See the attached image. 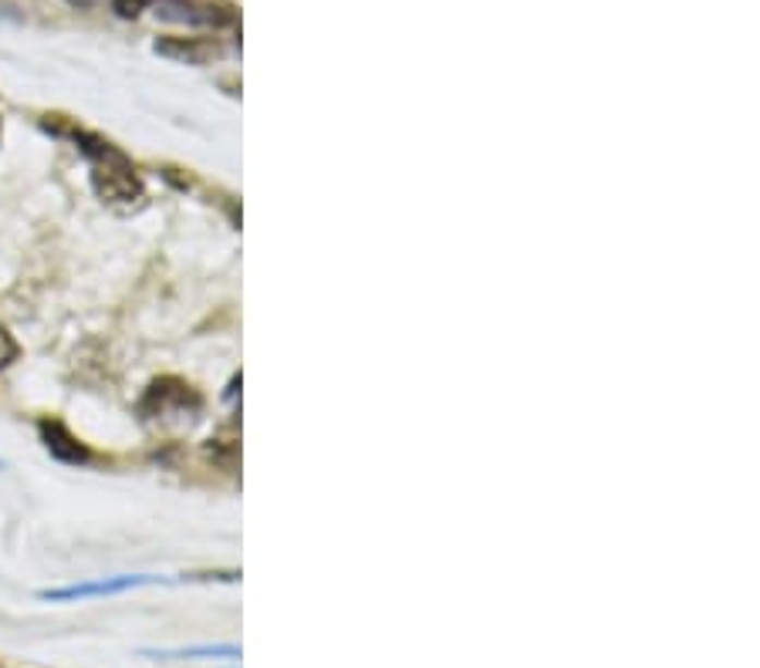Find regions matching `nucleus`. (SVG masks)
I'll list each match as a JSON object with an SVG mask.
<instances>
[{"label": "nucleus", "instance_id": "12", "mask_svg": "<svg viewBox=\"0 0 760 668\" xmlns=\"http://www.w3.org/2000/svg\"><path fill=\"white\" fill-rule=\"evenodd\" d=\"M0 470H4V460H0Z\"/></svg>", "mask_w": 760, "mask_h": 668}, {"label": "nucleus", "instance_id": "10", "mask_svg": "<svg viewBox=\"0 0 760 668\" xmlns=\"http://www.w3.org/2000/svg\"><path fill=\"white\" fill-rule=\"evenodd\" d=\"M64 4H72V8H79V11H88V8L98 4V0H64Z\"/></svg>", "mask_w": 760, "mask_h": 668}, {"label": "nucleus", "instance_id": "6", "mask_svg": "<svg viewBox=\"0 0 760 668\" xmlns=\"http://www.w3.org/2000/svg\"><path fill=\"white\" fill-rule=\"evenodd\" d=\"M159 661H196V658H240V645H190V648H143Z\"/></svg>", "mask_w": 760, "mask_h": 668}, {"label": "nucleus", "instance_id": "1", "mask_svg": "<svg viewBox=\"0 0 760 668\" xmlns=\"http://www.w3.org/2000/svg\"><path fill=\"white\" fill-rule=\"evenodd\" d=\"M88 162H92L88 180H92V190L98 199L116 203V206H132L146 196L143 175L135 172V166L129 162V156L119 146H112L109 153H101L98 159H88Z\"/></svg>", "mask_w": 760, "mask_h": 668}, {"label": "nucleus", "instance_id": "8", "mask_svg": "<svg viewBox=\"0 0 760 668\" xmlns=\"http://www.w3.org/2000/svg\"><path fill=\"white\" fill-rule=\"evenodd\" d=\"M17 359H21V344H17V338L11 335V328H8L4 321H0V372L11 368Z\"/></svg>", "mask_w": 760, "mask_h": 668}, {"label": "nucleus", "instance_id": "4", "mask_svg": "<svg viewBox=\"0 0 760 668\" xmlns=\"http://www.w3.org/2000/svg\"><path fill=\"white\" fill-rule=\"evenodd\" d=\"M203 405V399L193 392V385H186L183 378H159L149 385L146 399L140 402V412L149 418L169 415V412H196Z\"/></svg>", "mask_w": 760, "mask_h": 668}, {"label": "nucleus", "instance_id": "7", "mask_svg": "<svg viewBox=\"0 0 760 668\" xmlns=\"http://www.w3.org/2000/svg\"><path fill=\"white\" fill-rule=\"evenodd\" d=\"M156 51L166 58H180L190 64H200L206 58V48H200L196 41H183V38H172V41H156Z\"/></svg>", "mask_w": 760, "mask_h": 668}, {"label": "nucleus", "instance_id": "9", "mask_svg": "<svg viewBox=\"0 0 760 668\" xmlns=\"http://www.w3.org/2000/svg\"><path fill=\"white\" fill-rule=\"evenodd\" d=\"M109 4H112V11H116L122 21H135L143 11H149V8L156 4V0H109Z\"/></svg>", "mask_w": 760, "mask_h": 668}, {"label": "nucleus", "instance_id": "2", "mask_svg": "<svg viewBox=\"0 0 760 668\" xmlns=\"http://www.w3.org/2000/svg\"><path fill=\"white\" fill-rule=\"evenodd\" d=\"M149 584H166V578H156V574H119V578H98V581H82V584H64V587H45V591H38V602L72 605V602H88V597L125 594V591H135V587H149Z\"/></svg>", "mask_w": 760, "mask_h": 668}, {"label": "nucleus", "instance_id": "3", "mask_svg": "<svg viewBox=\"0 0 760 668\" xmlns=\"http://www.w3.org/2000/svg\"><path fill=\"white\" fill-rule=\"evenodd\" d=\"M38 439L48 449L51 460H58L64 466H88V463H95V452L88 449V442H82L72 429H68V422H61L55 415L38 418Z\"/></svg>", "mask_w": 760, "mask_h": 668}, {"label": "nucleus", "instance_id": "5", "mask_svg": "<svg viewBox=\"0 0 760 668\" xmlns=\"http://www.w3.org/2000/svg\"><path fill=\"white\" fill-rule=\"evenodd\" d=\"M156 14L162 17V21H172V24H190V27H196V24H206V27H220V24H227V21H233V14L224 8V11H217L210 0H156Z\"/></svg>", "mask_w": 760, "mask_h": 668}, {"label": "nucleus", "instance_id": "11", "mask_svg": "<svg viewBox=\"0 0 760 668\" xmlns=\"http://www.w3.org/2000/svg\"><path fill=\"white\" fill-rule=\"evenodd\" d=\"M0 138H4V116H0Z\"/></svg>", "mask_w": 760, "mask_h": 668}]
</instances>
